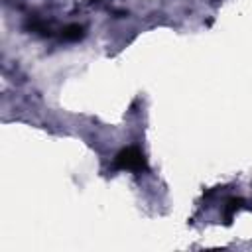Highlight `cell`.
Returning a JSON list of instances; mask_svg holds the SVG:
<instances>
[{"label":"cell","instance_id":"1","mask_svg":"<svg viewBox=\"0 0 252 252\" xmlns=\"http://www.w3.org/2000/svg\"><path fill=\"white\" fill-rule=\"evenodd\" d=\"M114 167L116 169H130V171H146L148 163H146L144 154L138 148H124L116 154Z\"/></svg>","mask_w":252,"mask_h":252},{"label":"cell","instance_id":"2","mask_svg":"<svg viewBox=\"0 0 252 252\" xmlns=\"http://www.w3.org/2000/svg\"><path fill=\"white\" fill-rule=\"evenodd\" d=\"M61 35H63L65 39H71V41H75V39H81V37H83V26H79V24L67 26V28L61 32Z\"/></svg>","mask_w":252,"mask_h":252}]
</instances>
